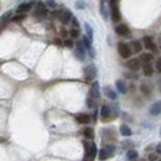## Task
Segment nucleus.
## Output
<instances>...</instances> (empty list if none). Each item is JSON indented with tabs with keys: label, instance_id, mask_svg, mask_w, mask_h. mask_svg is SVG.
Here are the masks:
<instances>
[{
	"label": "nucleus",
	"instance_id": "37998d69",
	"mask_svg": "<svg viewBox=\"0 0 161 161\" xmlns=\"http://www.w3.org/2000/svg\"><path fill=\"white\" fill-rule=\"evenodd\" d=\"M159 89H160V92H161V79L159 81Z\"/></svg>",
	"mask_w": 161,
	"mask_h": 161
},
{
	"label": "nucleus",
	"instance_id": "f704fd0d",
	"mask_svg": "<svg viewBox=\"0 0 161 161\" xmlns=\"http://www.w3.org/2000/svg\"><path fill=\"white\" fill-rule=\"evenodd\" d=\"M72 25H73V29H79V22H78V20L76 19V17H72Z\"/></svg>",
	"mask_w": 161,
	"mask_h": 161
},
{
	"label": "nucleus",
	"instance_id": "f3484780",
	"mask_svg": "<svg viewBox=\"0 0 161 161\" xmlns=\"http://www.w3.org/2000/svg\"><path fill=\"white\" fill-rule=\"evenodd\" d=\"M140 91H141V93L146 95V97H150L151 95V87L149 83H141L140 84Z\"/></svg>",
	"mask_w": 161,
	"mask_h": 161
},
{
	"label": "nucleus",
	"instance_id": "7c9ffc66",
	"mask_svg": "<svg viewBox=\"0 0 161 161\" xmlns=\"http://www.w3.org/2000/svg\"><path fill=\"white\" fill-rule=\"evenodd\" d=\"M70 35L72 39H77L78 36H79V29H72L70 31Z\"/></svg>",
	"mask_w": 161,
	"mask_h": 161
},
{
	"label": "nucleus",
	"instance_id": "5701e85b",
	"mask_svg": "<svg viewBox=\"0 0 161 161\" xmlns=\"http://www.w3.org/2000/svg\"><path fill=\"white\" fill-rule=\"evenodd\" d=\"M11 17H12V11L9 10V11H6L5 14H4V15H1V17H0V22H1V24H6L9 20H11Z\"/></svg>",
	"mask_w": 161,
	"mask_h": 161
},
{
	"label": "nucleus",
	"instance_id": "cd10ccee",
	"mask_svg": "<svg viewBox=\"0 0 161 161\" xmlns=\"http://www.w3.org/2000/svg\"><path fill=\"white\" fill-rule=\"evenodd\" d=\"M97 155V146L94 142H89V158L94 159Z\"/></svg>",
	"mask_w": 161,
	"mask_h": 161
},
{
	"label": "nucleus",
	"instance_id": "423d86ee",
	"mask_svg": "<svg viewBox=\"0 0 161 161\" xmlns=\"http://www.w3.org/2000/svg\"><path fill=\"white\" fill-rule=\"evenodd\" d=\"M72 12L71 10H68V9H64V10H61L59 11V17H58V20L62 22L63 25H67L68 22H70L72 20Z\"/></svg>",
	"mask_w": 161,
	"mask_h": 161
},
{
	"label": "nucleus",
	"instance_id": "c756f323",
	"mask_svg": "<svg viewBox=\"0 0 161 161\" xmlns=\"http://www.w3.org/2000/svg\"><path fill=\"white\" fill-rule=\"evenodd\" d=\"M107 159H109V156H108V154H107V151L104 150V148L99 151V160L100 161H104V160H107Z\"/></svg>",
	"mask_w": 161,
	"mask_h": 161
},
{
	"label": "nucleus",
	"instance_id": "ea45409f",
	"mask_svg": "<svg viewBox=\"0 0 161 161\" xmlns=\"http://www.w3.org/2000/svg\"><path fill=\"white\" fill-rule=\"evenodd\" d=\"M156 153L161 155V142H159L158 146H156Z\"/></svg>",
	"mask_w": 161,
	"mask_h": 161
},
{
	"label": "nucleus",
	"instance_id": "58836bf2",
	"mask_svg": "<svg viewBox=\"0 0 161 161\" xmlns=\"http://www.w3.org/2000/svg\"><path fill=\"white\" fill-rule=\"evenodd\" d=\"M128 145H133V142H131V141H124V142H123V146H124V149H125V148H129Z\"/></svg>",
	"mask_w": 161,
	"mask_h": 161
},
{
	"label": "nucleus",
	"instance_id": "a19ab883",
	"mask_svg": "<svg viewBox=\"0 0 161 161\" xmlns=\"http://www.w3.org/2000/svg\"><path fill=\"white\" fill-rule=\"evenodd\" d=\"M55 44L58 45V46H61V45H62V41L59 40V39H56V40H55Z\"/></svg>",
	"mask_w": 161,
	"mask_h": 161
},
{
	"label": "nucleus",
	"instance_id": "2f4dec72",
	"mask_svg": "<svg viewBox=\"0 0 161 161\" xmlns=\"http://www.w3.org/2000/svg\"><path fill=\"white\" fill-rule=\"evenodd\" d=\"M45 4L47 8H55L56 6V1L55 0H45Z\"/></svg>",
	"mask_w": 161,
	"mask_h": 161
},
{
	"label": "nucleus",
	"instance_id": "c03bdc74",
	"mask_svg": "<svg viewBox=\"0 0 161 161\" xmlns=\"http://www.w3.org/2000/svg\"><path fill=\"white\" fill-rule=\"evenodd\" d=\"M160 135H161V130H160Z\"/></svg>",
	"mask_w": 161,
	"mask_h": 161
},
{
	"label": "nucleus",
	"instance_id": "39448f33",
	"mask_svg": "<svg viewBox=\"0 0 161 161\" xmlns=\"http://www.w3.org/2000/svg\"><path fill=\"white\" fill-rule=\"evenodd\" d=\"M83 73H84L86 81H93L97 76V68H95L94 64H88L87 67H84Z\"/></svg>",
	"mask_w": 161,
	"mask_h": 161
},
{
	"label": "nucleus",
	"instance_id": "ddd939ff",
	"mask_svg": "<svg viewBox=\"0 0 161 161\" xmlns=\"http://www.w3.org/2000/svg\"><path fill=\"white\" fill-rule=\"evenodd\" d=\"M76 120L78 124H88L91 122V118L88 114H86V113H79V114H77L76 115Z\"/></svg>",
	"mask_w": 161,
	"mask_h": 161
},
{
	"label": "nucleus",
	"instance_id": "412c9836",
	"mask_svg": "<svg viewBox=\"0 0 161 161\" xmlns=\"http://www.w3.org/2000/svg\"><path fill=\"white\" fill-rule=\"evenodd\" d=\"M104 93H105V95H107L109 99H112V100L117 99V93L112 88H110V87H104Z\"/></svg>",
	"mask_w": 161,
	"mask_h": 161
},
{
	"label": "nucleus",
	"instance_id": "473e14b6",
	"mask_svg": "<svg viewBox=\"0 0 161 161\" xmlns=\"http://www.w3.org/2000/svg\"><path fill=\"white\" fill-rule=\"evenodd\" d=\"M155 68H156V71H158L159 73H161V57H159L158 59H156V63H155Z\"/></svg>",
	"mask_w": 161,
	"mask_h": 161
},
{
	"label": "nucleus",
	"instance_id": "1a4fd4ad",
	"mask_svg": "<svg viewBox=\"0 0 161 161\" xmlns=\"http://www.w3.org/2000/svg\"><path fill=\"white\" fill-rule=\"evenodd\" d=\"M115 32L119 36H129L130 35V29H129V26L125 24H119L115 27Z\"/></svg>",
	"mask_w": 161,
	"mask_h": 161
},
{
	"label": "nucleus",
	"instance_id": "0eeeda50",
	"mask_svg": "<svg viewBox=\"0 0 161 161\" xmlns=\"http://www.w3.org/2000/svg\"><path fill=\"white\" fill-rule=\"evenodd\" d=\"M142 46H144L146 50H150V51H153V52L156 51V45L150 36H144V37H142Z\"/></svg>",
	"mask_w": 161,
	"mask_h": 161
},
{
	"label": "nucleus",
	"instance_id": "4be33fe9",
	"mask_svg": "<svg viewBox=\"0 0 161 161\" xmlns=\"http://www.w3.org/2000/svg\"><path fill=\"white\" fill-rule=\"evenodd\" d=\"M138 156H139V154H138V151L134 150V149H130V150H128V153H126V159L129 161H135L138 159Z\"/></svg>",
	"mask_w": 161,
	"mask_h": 161
},
{
	"label": "nucleus",
	"instance_id": "393cba45",
	"mask_svg": "<svg viewBox=\"0 0 161 161\" xmlns=\"http://www.w3.org/2000/svg\"><path fill=\"white\" fill-rule=\"evenodd\" d=\"M83 135L87 138V139H93L94 138V130L92 128H84V130H83Z\"/></svg>",
	"mask_w": 161,
	"mask_h": 161
},
{
	"label": "nucleus",
	"instance_id": "6ab92c4d",
	"mask_svg": "<svg viewBox=\"0 0 161 161\" xmlns=\"http://www.w3.org/2000/svg\"><path fill=\"white\" fill-rule=\"evenodd\" d=\"M153 58H154L153 53H141L140 57H139L140 62H142L144 64H145V63H150L151 61H153Z\"/></svg>",
	"mask_w": 161,
	"mask_h": 161
},
{
	"label": "nucleus",
	"instance_id": "e433bc0d",
	"mask_svg": "<svg viewBox=\"0 0 161 161\" xmlns=\"http://www.w3.org/2000/svg\"><path fill=\"white\" fill-rule=\"evenodd\" d=\"M76 8H78V9H83V8H84V3H83V0H78L77 4H76Z\"/></svg>",
	"mask_w": 161,
	"mask_h": 161
},
{
	"label": "nucleus",
	"instance_id": "c85d7f7f",
	"mask_svg": "<svg viewBox=\"0 0 161 161\" xmlns=\"http://www.w3.org/2000/svg\"><path fill=\"white\" fill-rule=\"evenodd\" d=\"M104 150L107 151V154H108L109 158H112L113 154H114V151H115V146H114V145H105Z\"/></svg>",
	"mask_w": 161,
	"mask_h": 161
},
{
	"label": "nucleus",
	"instance_id": "9d476101",
	"mask_svg": "<svg viewBox=\"0 0 161 161\" xmlns=\"http://www.w3.org/2000/svg\"><path fill=\"white\" fill-rule=\"evenodd\" d=\"M140 64H141V62H140L139 58H130L126 62V67L130 71H138L140 68Z\"/></svg>",
	"mask_w": 161,
	"mask_h": 161
},
{
	"label": "nucleus",
	"instance_id": "dca6fc26",
	"mask_svg": "<svg viewBox=\"0 0 161 161\" xmlns=\"http://www.w3.org/2000/svg\"><path fill=\"white\" fill-rule=\"evenodd\" d=\"M115 86H117V88H118V91L120 92V93L125 94L126 92H128L126 84H125V82H124V81H122V79H118V81L115 82Z\"/></svg>",
	"mask_w": 161,
	"mask_h": 161
},
{
	"label": "nucleus",
	"instance_id": "c9c22d12",
	"mask_svg": "<svg viewBox=\"0 0 161 161\" xmlns=\"http://www.w3.org/2000/svg\"><path fill=\"white\" fill-rule=\"evenodd\" d=\"M63 45L66 46V47H68V48H72L73 47V41L72 40H64Z\"/></svg>",
	"mask_w": 161,
	"mask_h": 161
},
{
	"label": "nucleus",
	"instance_id": "a878e982",
	"mask_svg": "<svg viewBox=\"0 0 161 161\" xmlns=\"http://www.w3.org/2000/svg\"><path fill=\"white\" fill-rule=\"evenodd\" d=\"M26 19V14H16L15 16L11 17V21L12 22H21Z\"/></svg>",
	"mask_w": 161,
	"mask_h": 161
},
{
	"label": "nucleus",
	"instance_id": "f8f14e48",
	"mask_svg": "<svg viewBox=\"0 0 161 161\" xmlns=\"http://www.w3.org/2000/svg\"><path fill=\"white\" fill-rule=\"evenodd\" d=\"M150 114L154 117H158L161 114V100H158L155 102L153 105L150 107Z\"/></svg>",
	"mask_w": 161,
	"mask_h": 161
},
{
	"label": "nucleus",
	"instance_id": "a18cd8bd",
	"mask_svg": "<svg viewBox=\"0 0 161 161\" xmlns=\"http://www.w3.org/2000/svg\"><path fill=\"white\" fill-rule=\"evenodd\" d=\"M158 161H161V160H158Z\"/></svg>",
	"mask_w": 161,
	"mask_h": 161
},
{
	"label": "nucleus",
	"instance_id": "f257e3e1",
	"mask_svg": "<svg viewBox=\"0 0 161 161\" xmlns=\"http://www.w3.org/2000/svg\"><path fill=\"white\" fill-rule=\"evenodd\" d=\"M110 6V16L114 22H119L122 19V14L119 10V0H109Z\"/></svg>",
	"mask_w": 161,
	"mask_h": 161
},
{
	"label": "nucleus",
	"instance_id": "72a5a7b5",
	"mask_svg": "<svg viewBox=\"0 0 161 161\" xmlns=\"http://www.w3.org/2000/svg\"><path fill=\"white\" fill-rule=\"evenodd\" d=\"M87 105H88L89 108H94L95 107V103H94V99L92 98V97H89L88 99H87Z\"/></svg>",
	"mask_w": 161,
	"mask_h": 161
},
{
	"label": "nucleus",
	"instance_id": "aec40b11",
	"mask_svg": "<svg viewBox=\"0 0 161 161\" xmlns=\"http://www.w3.org/2000/svg\"><path fill=\"white\" fill-rule=\"evenodd\" d=\"M120 134L123 136H130L133 134L131 129L129 125H126V124H123V125H120Z\"/></svg>",
	"mask_w": 161,
	"mask_h": 161
},
{
	"label": "nucleus",
	"instance_id": "4c0bfd02",
	"mask_svg": "<svg viewBox=\"0 0 161 161\" xmlns=\"http://www.w3.org/2000/svg\"><path fill=\"white\" fill-rule=\"evenodd\" d=\"M156 159H158L156 154H150V155H149V160H150V161H158Z\"/></svg>",
	"mask_w": 161,
	"mask_h": 161
},
{
	"label": "nucleus",
	"instance_id": "4468645a",
	"mask_svg": "<svg viewBox=\"0 0 161 161\" xmlns=\"http://www.w3.org/2000/svg\"><path fill=\"white\" fill-rule=\"evenodd\" d=\"M31 8H32V5L30 3H22V4H20V5L17 6L16 12L17 14H26L27 11L31 10Z\"/></svg>",
	"mask_w": 161,
	"mask_h": 161
},
{
	"label": "nucleus",
	"instance_id": "20e7f679",
	"mask_svg": "<svg viewBox=\"0 0 161 161\" xmlns=\"http://www.w3.org/2000/svg\"><path fill=\"white\" fill-rule=\"evenodd\" d=\"M75 56L79 59V61H84V58H86V47L83 45V41H77V42H76Z\"/></svg>",
	"mask_w": 161,
	"mask_h": 161
},
{
	"label": "nucleus",
	"instance_id": "f03ea898",
	"mask_svg": "<svg viewBox=\"0 0 161 161\" xmlns=\"http://www.w3.org/2000/svg\"><path fill=\"white\" fill-rule=\"evenodd\" d=\"M47 14H48V10H47L46 4L41 3V1H39L37 4H36V9L34 11L35 17H37V19H42V17H45Z\"/></svg>",
	"mask_w": 161,
	"mask_h": 161
},
{
	"label": "nucleus",
	"instance_id": "7ed1b4c3",
	"mask_svg": "<svg viewBox=\"0 0 161 161\" xmlns=\"http://www.w3.org/2000/svg\"><path fill=\"white\" fill-rule=\"evenodd\" d=\"M118 52L123 58H129L131 56V47L125 42H119L118 44Z\"/></svg>",
	"mask_w": 161,
	"mask_h": 161
},
{
	"label": "nucleus",
	"instance_id": "79ce46f5",
	"mask_svg": "<svg viewBox=\"0 0 161 161\" xmlns=\"http://www.w3.org/2000/svg\"><path fill=\"white\" fill-rule=\"evenodd\" d=\"M61 34H62L63 37H66V36H67V31H66V30H62V31H61Z\"/></svg>",
	"mask_w": 161,
	"mask_h": 161
},
{
	"label": "nucleus",
	"instance_id": "6e6552de",
	"mask_svg": "<svg viewBox=\"0 0 161 161\" xmlns=\"http://www.w3.org/2000/svg\"><path fill=\"white\" fill-rule=\"evenodd\" d=\"M89 94L93 99H98L100 97V88H99V82H93V84L91 87V91H89Z\"/></svg>",
	"mask_w": 161,
	"mask_h": 161
},
{
	"label": "nucleus",
	"instance_id": "2eb2a0df",
	"mask_svg": "<svg viewBox=\"0 0 161 161\" xmlns=\"http://www.w3.org/2000/svg\"><path fill=\"white\" fill-rule=\"evenodd\" d=\"M142 72H144V75H145L146 77H151V76L154 75L155 70H154V66L151 64V62L144 64V67H142Z\"/></svg>",
	"mask_w": 161,
	"mask_h": 161
},
{
	"label": "nucleus",
	"instance_id": "a211bd4d",
	"mask_svg": "<svg viewBox=\"0 0 161 161\" xmlns=\"http://www.w3.org/2000/svg\"><path fill=\"white\" fill-rule=\"evenodd\" d=\"M141 50H142V44L140 41H138V40L133 41L131 42V51L135 52V53H139V52H141Z\"/></svg>",
	"mask_w": 161,
	"mask_h": 161
},
{
	"label": "nucleus",
	"instance_id": "b1692460",
	"mask_svg": "<svg viewBox=\"0 0 161 161\" xmlns=\"http://www.w3.org/2000/svg\"><path fill=\"white\" fill-rule=\"evenodd\" d=\"M84 30H86V36L88 37L91 41L93 40V30H92V27H91V25L88 24V22H86L84 24Z\"/></svg>",
	"mask_w": 161,
	"mask_h": 161
},
{
	"label": "nucleus",
	"instance_id": "9b49d317",
	"mask_svg": "<svg viewBox=\"0 0 161 161\" xmlns=\"http://www.w3.org/2000/svg\"><path fill=\"white\" fill-rule=\"evenodd\" d=\"M110 115H112V110H110V107H109V105H103V107L100 108V118H102V120L103 122L109 120Z\"/></svg>",
	"mask_w": 161,
	"mask_h": 161
},
{
	"label": "nucleus",
	"instance_id": "bb28decb",
	"mask_svg": "<svg viewBox=\"0 0 161 161\" xmlns=\"http://www.w3.org/2000/svg\"><path fill=\"white\" fill-rule=\"evenodd\" d=\"M99 10H100V14H102L103 19H107V17H108V12H107V9H105V1H104V0H100Z\"/></svg>",
	"mask_w": 161,
	"mask_h": 161
}]
</instances>
